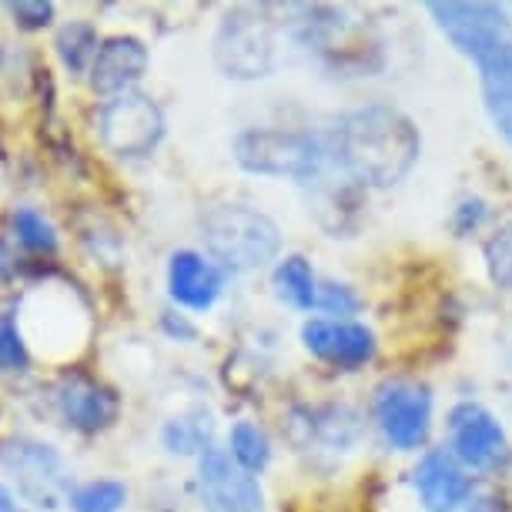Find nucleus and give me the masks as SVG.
<instances>
[{"label":"nucleus","instance_id":"f257e3e1","mask_svg":"<svg viewBox=\"0 0 512 512\" xmlns=\"http://www.w3.org/2000/svg\"><path fill=\"white\" fill-rule=\"evenodd\" d=\"M328 161L359 188H392L419 158V131L389 104H365L338 114L325 134Z\"/></svg>","mask_w":512,"mask_h":512},{"label":"nucleus","instance_id":"f03ea898","mask_svg":"<svg viewBox=\"0 0 512 512\" xmlns=\"http://www.w3.org/2000/svg\"><path fill=\"white\" fill-rule=\"evenodd\" d=\"M201 238L208 255L231 272H251L275 262L282 251V231L268 215L245 205H221L201 218Z\"/></svg>","mask_w":512,"mask_h":512},{"label":"nucleus","instance_id":"7ed1b4c3","mask_svg":"<svg viewBox=\"0 0 512 512\" xmlns=\"http://www.w3.org/2000/svg\"><path fill=\"white\" fill-rule=\"evenodd\" d=\"M235 161L251 175L315 181L325 175L328 144L322 134L285 128H248L235 138Z\"/></svg>","mask_w":512,"mask_h":512},{"label":"nucleus","instance_id":"20e7f679","mask_svg":"<svg viewBox=\"0 0 512 512\" xmlns=\"http://www.w3.org/2000/svg\"><path fill=\"white\" fill-rule=\"evenodd\" d=\"M215 64L225 77L255 81L268 77L278 64L275 21L255 7H238L221 21L215 34Z\"/></svg>","mask_w":512,"mask_h":512},{"label":"nucleus","instance_id":"39448f33","mask_svg":"<svg viewBox=\"0 0 512 512\" xmlns=\"http://www.w3.org/2000/svg\"><path fill=\"white\" fill-rule=\"evenodd\" d=\"M372 415L392 449L412 452L425 446L432 429V392L415 379H385L375 389Z\"/></svg>","mask_w":512,"mask_h":512},{"label":"nucleus","instance_id":"423d86ee","mask_svg":"<svg viewBox=\"0 0 512 512\" xmlns=\"http://www.w3.org/2000/svg\"><path fill=\"white\" fill-rule=\"evenodd\" d=\"M98 134L104 148L118 158H144L164 138V114L148 94H118L101 108Z\"/></svg>","mask_w":512,"mask_h":512},{"label":"nucleus","instance_id":"0eeeda50","mask_svg":"<svg viewBox=\"0 0 512 512\" xmlns=\"http://www.w3.org/2000/svg\"><path fill=\"white\" fill-rule=\"evenodd\" d=\"M0 466L14 476L17 489L34 506H57L67 489L64 462L54 446H44L37 439L11 436L0 442Z\"/></svg>","mask_w":512,"mask_h":512},{"label":"nucleus","instance_id":"6e6552de","mask_svg":"<svg viewBox=\"0 0 512 512\" xmlns=\"http://www.w3.org/2000/svg\"><path fill=\"white\" fill-rule=\"evenodd\" d=\"M449 442L452 456L466 469H496L509 456V439L499 419L479 402H459L449 412Z\"/></svg>","mask_w":512,"mask_h":512},{"label":"nucleus","instance_id":"1a4fd4ad","mask_svg":"<svg viewBox=\"0 0 512 512\" xmlns=\"http://www.w3.org/2000/svg\"><path fill=\"white\" fill-rule=\"evenodd\" d=\"M429 14L436 17L439 31L449 37V44L459 54H466L469 61L486 54L509 24L506 4H482V0H476V4H456V0L429 4Z\"/></svg>","mask_w":512,"mask_h":512},{"label":"nucleus","instance_id":"9d476101","mask_svg":"<svg viewBox=\"0 0 512 512\" xmlns=\"http://www.w3.org/2000/svg\"><path fill=\"white\" fill-rule=\"evenodd\" d=\"M302 345L318 362L345 372L362 369L375 359V332L345 318H308L302 325Z\"/></svg>","mask_w":512,"mask_h":512},{"label":"nucleus","instance_id":"9b49d317","mask_svg":"<svg viewBox=\"0 0 512 512\" xmlns=\"http://www.w3.org/2000/svg\"><path fill=\"white\" fill-rule=\"evenodd\" d=\"M201 496L215 512H258L262 509V486L231 459L228 449L211 446L198 462Z\"/></svg>","mask_w":512,"mask_h":512},{"label":"nucleus","instance_id":"f8f14e48","mask_svg":"<svg viewBox=\"0 0 512 512\" xmlns=\"http://www.w3.org/2000/svg\"><path fill=\"white\" fill-rule=\"evenodd\" d=\"M415 492L429 512H459L472 499V476L449 449H429L415 466Z\"/></svg>","mask_w":512,"mask_h":512},{"label":"nucleus","instance_id":"ddd939ff","mask_svg":"<svg viewBox=\"0 0 512 512\" xmlns=\"http://www.w3.org/2000/svg\"><path fill=\"white\" fill-rule=\"evenodd\" d=\"M54 399L67 425H74L81 432H101L118 419V395H114V389L84 372L61 375Z\"/></svg>","mask_w":512,"mask_h":512},{"label":"nucleus","instance_id":"4468645a","mask_svg":"<svg viewBox=\"0 0 512 512\" xmlns=\"http://www.w3.org/2000/svg\"><path fill=\"white\" fill-rule=\"evenodd\" d=\"M506 7H509L506 31H502L499 41L492 44L486 54H479L472 64L479 67L482 101H486L489 118L512 148V4Z\"/></svg>","mask_w":512,"mask_h":512},{"label":"nucleus","instance_id":"2eb2a0df","mask_svg":"<svg viewBox=\"0 0 512 512\" xmlns=\"http://www.w3.org/2000/svg\"><path fill=\"white\" fill-rule=\"evenodd\" d=\"M148 71V47L131 34L104 37L91 64V88L108 98L128 94Z\"/></svg>","mask_w":512,"mask_h":512},{"label":"nucleus","instance_id":"dca6fc26","mask_svg":"<svg viewBox=\"0 0 512 512\" xmlns=\"http://www.w3.org/2000/svg\"><path fill=\"white\" fill-rule=\"evenodd\" d=\"M221 288H225V275L215 262H208L198 251H175L168 265V292L178 305L191 308V312H208L218 302Z\"/></svg>","mask_w":512,"mask_h":512},{"label":"nucleus","instance_id":"f3484780","mask_svg":"<svg viewBox=\"0 0 512 512\" xmlns=\"http://www.w3.org/2000/svg\"><path fill=\"white\" fill-rule=\"evenodd\" d=\"M305 432H308V442L318 439L325 449H349L359 442L362 436V419L352 405H325V409H315V412H305Z\"/></svg>","mask_w":512,"mask_h":512},{"label":"nucleus","instance_id":"a211bd4d","mask_svg":"<svg viewBox=\"0 0 512 512\" xmlns=\"http://www.w3.org/2000/svg\"><path fill=\"white\" fill-rule=\"evenodd\" d=\"M275 288L278 298L288 302L298 312H312L318 302V278L308 265V258L302 255H288L275 268Z\"/></svg>","mask_w":512,"mask_h":512},{"label":"nucleus","instance_id":"6ab92c4d","mask_svg":"<svg viewBox=\"0 0 512 512\" xmlns=\"http://www.w3.org/2000/svg\"><path fill=\"white\" fill-rule=\"evenodd\" d=\"M211 415L205 409H191L185 415H178V419H171L164 425V446L168 452H181V456H191V452H205L211 449Z\"/></svg>","mask_w":512,"mask_h":512},{"label":"nucleus","instance_id":"aec40b11","mask_svg":"<svg viewBox=\"0 0 512 512\" xmlns=\"http://www.w3.org/2000/svg\"><path fill=\"white\" fill-rule=\"evenodd\" d=\"M98 31L88 24V21H71L64 24L61 31L54 37V51L61 57V64L67 67L71 74H81L88 71L98 57Z\"/></svg>","mask_w":512,"mask_h":512},{"label":"nucleus","instance_id":"412c9836","mask_svg":"<svg viewBox=\"0 0 512 512\" xmlns=\"http://www.w3.org/2000/svg\"><path fill=\"white\" fill-rule=\"evenodd\" d=\"M231 459L245 472H262L272 462V439L258 422H238L231 429Z\"/></svg>","mask_w":512,"mask_h":512},{"label":"nucleus","instance_id":"4be33fe9","mask_svg":"<svg viewBox=\"0 0 512 512\" xmlns=\"http://www.w3.org/2000/svg\"><path fill=\"white\" fill-rule=\"evenodd\" d=\"M11 228H14L17 241H21L27 251H37V255H54V251H57V231H54L51 221L41 215V211L17 208L11 215Z\"/></svg>","mask_w":512,"mask_h":512},{"label":"nucleus","instance_id":"5701e85b","mask_svg":"<svg viewBox=\"0 0 512 512\" xmlns=\"http://www.w3.org/2000/svg\"><path fill=\"white\" fill-rule=\"evenodd\" d=\"M124 502H128V489H124V482H114V479L88 482V486L71 492L74 512H118Z\"/></svg>","mask_w":512,"mask_h":512},{"label":"nucleus","instance_id":"b1692460","mask_svg":"<svg viewBox=\"0 0 512 512\" xmlns=\"http://www.w3.org/2000/svg\"><path fill=\"white\" fill-rule=\"evenodd\" d=\"M486 272L492 285L512 292V221H506L496 235L486 241Z\"/></svg>","mask_w":512,"mask_h":512},{"label":"nucleus","instance_id":"393cba45","mask_svg":"<svg viewBox=\"0 0 512 512\" xmlns=\"http://www.w3.org/2000/svg\"><path fill=\"white\" fill-rule=\"evenodd\" d=\"M318 312L332 315V318H345L352 322V315L362 308V298L355 295L352 285H342V282H318V302H315Z\"/></svg>","mask_w":512,"mask_h":512},{"label":"nucleus","instance_id":"a878e982","mask_svg":"<svg viewBox=\"0 0 512 512\" xmlns=\"http://www.w3.org/2000/svg\"><path fill=\"white\" fill-rule=\"evenodd\" d=\"M31 355H27V342L17 328L14 315H0V369L4 372H21L27 369Z\"/></svg>","mask_w":512,"mask_h":512},{"label":"nucleus","instance_id":"bb28decb","mask_svg":"<svg viewBox=\"0 0 512 512\" xmlns=\"http://www.w3.org/2000/svg\"><path fill=\"white\" fill-rule=\"evenodd\" d=\"M486 215H489V205L482 198H462L456 211H452V231H456L459 238H469L472 231L482 228Z\"/></svg>","mask_w":512,"mask_h":512},{"label":"nucleus","instance_id":"cd10ccee","mask_svg":"<svg viewBox=\"0 0 512 512\" xmlns=\"http://www.w3.org/2000/svg\"><path fill=\"white\" fill-rule=\"evenodd\" d=\"M7 11L14 14V21L24 31H41V27L54 21V4H44V0H21V4H11Z\"/></svg>","mask_w":512,"mask_h":512},{"label":"nucleus","instance_id":"c85d7f7f","mask_svg":"<svg viewBox=\"0 0 512 512\" xmlns=\"http://www.w3.org/2000/svg\"><path fill=\"white\" fill-rule=\"evenodd\" d=\"M161 325H164V332H168V335H178V338H195V325H188L181 315L175 318V315L168 312V315L161 318Z\"/></svg>","mask_w":512,"mask_h":512},{"label":"nucleus","instance_id":"c756f323","mask_svg":"<svg viewBox=\"0 0 512 512\" xmlns=\"http://www.w3.org/2000/svg\"><path fill=\"white\" fill-rule=\"evenodd\" d=\"M469 512H499L496 496H482V499H476V502L469 499Z\"/></svg>","mask_w":512,"mask_h":512},{"label":"nucleus","instance_id":"7c9ffc66","mask_svg":"<svg viewBox=\"0 0 512 512\" xmlns=\"http://www.w3.org/2000/svg\"><path fill=\"white\" fill-rule=\"evenodd\" d=\"M0 512H14V496L7 486H0Z\"/></svg>","mask_w":512,"mask_h":512},{"label":"nucleus","instance_id":"2f4dec72","mask_svg":"<svg viewBox=\"0 0 512 512\" xmlns=\"http://www.w3.org/2000/svg\"><path fill=\"white\" fill-rule=\"evenodd\" d=\"M7 272V255H4V248H0V275Z\"/></svg>","mask_w":512,"mask_h":512}]
</instances>
